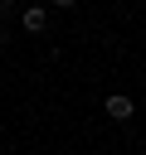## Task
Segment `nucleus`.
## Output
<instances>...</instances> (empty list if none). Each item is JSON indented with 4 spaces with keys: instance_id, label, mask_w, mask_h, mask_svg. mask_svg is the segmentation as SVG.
<instances>
[{
    "instance_id": "7ed1b4c3",
    "label": "nucleus",
    "mask_w": 146,
    "mask_h": 155,
    "mask_svg": "<svg viewBox=\"0 0 146 155\" xmlns=\"http://www.w3.org/2000/svg\"><path fill=\"white\" fill-rule=\"evenodd\" d=\"M54 5H73V0H54Z\"/></svg>"
},
{
    "instance_id": "f03ea898",
    "label": "nucleus",
    "mask_w": 146,
    "mask_h": 155,
    "mask_svg": "<svg viewBox=\"0 0 146 155\" xmlns=\"http://www.w3.org/2000/svg\"><path fill=\"white\" fill-rule=\"evenodd\" d=\"M107 116H112V121H127V116H131V102H127V97H107Z\"/></svg>"
},
{
    "instance_id": "f257e3e1",
    "label": "nucleus",
    "mask_w": 146,
    "mask_h": 155,
    "mask_svg": "<svg viewBox=\"0 0 146 155\" xmlns=\"http://www.w3.org/2000/svg\"><path fill=\"white\" fill-rule=\"evenodd\" d=\"M44 24H49V15H44L39 5H29V10H24V29H29V34H39Z\"/></svg>"
}]
</instances>
